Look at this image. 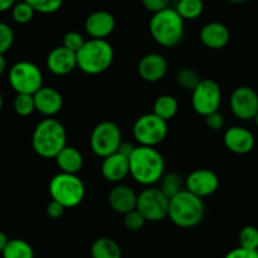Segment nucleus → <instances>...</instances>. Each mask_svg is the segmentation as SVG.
I'll return each mask as SVG.
<instances>
[{
    "instance_id": "49530a36",
    "label": "nucleus",
    "mask_w": 258,
    "mask_h": 258,
    "mask_svg": "<svg viewBox=\"0 0 258 258\" xmlns=\"http://www.w3.org/2000/svg\"><path fill=\"white\" fill-rule=\"evenodd\" d=\"M253 120H254V123H256V126H257V127H258V112H257V115L254 116V118H253Z\"/></svg>"
},
{
    "instance_id": "473e14b6",
    "label": "nucleus",
    "mask_w": 258,
    "mask_h": 258,
    "mask_svg": "<svg viewBox=\"0 0 258 258\" xmlns=\"http://www.w3.org/2000/svg\"><path fill=\"white\" fill-rule=\"evenodd\" d=\"M15 40L14 30L7 23L0 22V54H5L13 47Z\"/></svg>"
},
{
    "instance_id": "20e7f679",
    "label": "nucleus",
    "mask_w": 258,
    "mask_h": 258,
    "mask_svg": "<svg viewBox=\"0 0 258 258\" xmlns=\"http://www.w3.org/2000/svg\"><path fill=\"white\" fill-rule=\"evenodd\" d=\"M77 67L86 75L96 76L106 72L111 67L115 52L106 39L86 40L77 53Z\"/></svg>"
},
{
    "instance_id": "393cba45",
    "label": "nucleus",
    "mask_w": 258,
    "mask_h": 258,
    "mask_svg": "<svg viewBox=\"0 0 258 258\" xmlns=\"http://www.w3.org/2000/svg\"><path fill=\"white\" fill-rule=\"evenodd\" d=\"M3 258H34L33 247L24 239H10L8 246L2 252Z\"/></svg>"
},
{
    "instance_id": "c85d7f7f",
    "label": "nucleus",
    "mask_w": 258,
    "mask_h": 258,
    "mask_svg": "<svg viewBox=\"0 0 258 258\" xmlns=\"http://www.w3.org/2000/svg\"><path fill=\"white\" fill-rule=\"evenodd\" d=\"M13 106H14V111L17 112V115L22 116V117H27V116H30L35 111L34 97H33V95L19 93V95L15 96Z\"/></svg>"
},
{
    "instance_id": "4468645a",
    "label": "nucleus",
    "mask_w": 258,
    "mask_h": 258,
    "mask_svg": "<svg viewBox=\"0 0 258 258\" xmlns=\"http://www.w3.org/2000/svg\"><path fill=\"white\" fill-rule=\"evenodd\" d=\"M116 27L115 17L106 10H96L85 20V29L91 39H106Z\"/></svg>"
},
{
    "instance_id": "b1692460",
    "label": "nucleus",
    "mask_w": 258,
    "mask_h": 258,
    "mask_svg": "<svg viewBox=\"0 0 258 258\" xmlns=\"http://www.w3.org/2000/svg\"><path fill=\"white\" fill-rule=\"evenodd\" d=\"M179 103L174 96H159L154 102V113L163 120L169 121L178 113Z\"/></svg>"
},
{
    "instance_id": "f8f14e48",
    "label": "nucleus",
    "mask_w": 258,
    "mask_h": 258,
    "mask_svg": "<svg viewBox=\"0 0 258 258\" xmlns=\"http://www.w3.org/2000/svg\"><path fill=\"white\" fill-rule=\"evenodd\" d=\"M231 110L241 120H253L258 112V93L252 87L241 86L232 92Z\"/></svg>"
},
{
    "instance_id": "a211bd4d",
    "label": "nucleus",
    "mask_w": 258,
    "mask_h": 258,
    "mask_svg": "<svg viewBox=\"0 0 258 258\" xmlns=\"http://www.w3.org/2000/svg\"><path fill=\"white\" fill-rule=\"evenodd\" d=\"M108 204L116 213L125 216L136 209L138 194L130 186L118 184L111 189L110 194H108Z\"/></svg>"
},
{
    "instance_id": "f704fd0d",
    "label": "nucleus",
    "mask_w": 258,
    "mask_h": 258,
    "mask_svg": "<svg viewBox=\"0 0 258 258\" xmlns=\"http://www.w3.org/2000/svg\"><path fill=\"white\" fill-rule=\"evenodd\" d=\"M86 43V40L83 39L82 34L76 30H70L64 34L63 37V47H66L67 49L72 50V52L77 53L81 48L83 47V44Z\"/></svg>"
},
{
    "instance_id": "4be33fe9",
    "label": "nucleus",
    "mask_w": 258,
    "mask_h": 258,
    "mask_svg": "<svg viewBox=\"0 0 258 258\" xmlns=\"http://www.w3.org/2000/svg\"><path fill=\"white\" fill-rule=\"evenodd\" d=\"M55 163L60 169V173L77 174L83 166V156L73 146H66L57 156Z\"/></svg>"
},
{
    "instance_id": "58836bf2",
    "label": "nucleus",
    "mask_w": 258,
    "mask_h": 258,
    "mask_svg": "<svg viewBox=\"0 0 258 258\" xmlns=\"http://www.w3.org/2000/svg\"><path fill=\"white\" fill-rule=\"evenodd\" d=\"M45 211H47V216L49 217V218L58 219V218H60L63 214H64L66 208L62 206V204L58 203V202L52 201L48 203L47 209H45Z\"/></svg>"
},
{
    "instance_id": "dca6fc26",
    "label": "nucleus",
    "mask_w": 258,
    "mask_h": 258,
    "mask_svg": "<svg viewBox=\"0 0 258 258\" xmlns=\"http://www.w3.org/2000/svg\"><path fill=\"white\" fill-rule=\"evenodd\" d=\"M77 67V54L63 45L53 48L47 57V68L55 76H67Z\"/></svg>"
},
{
    "instance_id": "ddd939ff",
    "label": "nucleus",
    "mask_w": 258,
    "mask_h": 258,
    "mask_svg": "<svg viewBox=\"0 0 258 258\" xmlns=\"http://www.w3.org/2000/svg\"><path fill=\"white\" fill-rule=\"evenodd\" d=\"M219 188V178L209 169H197L185 179V189L199 198L209 197Z\"/></svg>"
},
{
    "instance_id": "423d86ee",
    "label": "nucleus",
    "mask_w": 258,
    "mask_h": 258,
    "mask_svg": "<svg viewBox=\"0 0 258 258\" xmlns=\"http://www.w3.org/2000/svg\"><path fill=\"white\" fill-rule=\"evenodd\" d=\"M49 194L52 201L62 204L66 209L75 208L82 203L86 188L77 174L58 173L50 179Z\"/></svg>"
},
{
    "instance_id": "bb28decb",
    "label": "nucleus",
    "mask_w": 258,
    "mask_h": 258,
    "mask_svg": "<svg viewBox=\"0 0 258 258\" xmlns=\"http://www.w3.org/2000/svg\"><path fill=\"white\" fill-rule=\"evenodd\" d=\"M184 186H185V181L183 183V179L180 178V175H178L176 173H168L164 174V176L160 180V190L168 197L169 199L174 198L176 194L180 193L181 190H184Z\"/></svg>"
},
{
    "instance_id": "c756f323",
    "label": "nucleus",
    "mask_w": 258,
    "mask_h": 258,
    "mask_svg": "<svg viewBox=\"0 0 258 258\" xmlns=\"http://www.w3.org/2000/svg\"><path fill=\"white\" fill-rule=\"evenodd\" d=\"M35 14V10L28 4L25 0L18 2L12 9V17L15 23L18 24H27L33 19Z\"/></svg>"
},
{
    "instance_id": "72a5a7b5",
    "label": "nucleus",
    "mask_w": 258,
    "mask_h": 258,
    "mask_svg": "<svg viewBox=\"0 0 258 258\" xmlns=\"http://www.w3.org/2000/svg\"><path fill=\"white\" fill-rule=\"evenodd\" d=\"M145 223L146 219L144 218V216L138 211V209H135V211L130 212V213L123 216V224H125V228L127 229V231H140V229L145 226Z\"/></svg>"
},
{
    "instance_id": "1a4fd4ad",
    "label": "nucleus",
    "mask_w": 258,
    "mask_h": 258,
    "mask_svg": "<svg viewBox=\"0 0 258 258\" xmlns=\"http://www.w3.org/2000/svg\"><path fill=\"white\" fill-rule=\"evenodd\" d=\"M121 143V130L112 121H102L96 125L90 138L91 149L96 155L102 159L117 153Z\"/></svg>"
},
{
    "instance_id": "2f4dec72",
    "label": "nucleus",
    "mask_w": 258,
    "mask_h": 258,
    "mask_svg": "<svg viewBox=\"0 0 258 258\" xmlns=\"http://www.w3.org/2000/svg\"><path fill=\"white\" fill-rule=\"evenodd\" d=\"M35 12L42 14H53L58 12L63 4V0H25Z\"/></svg>"
},
{
    "instance_id": "c9c22d12",
    "label": "nucleus",
    "mask_w": 258,
    "mask_h": 258,
    "mask_svg": "<svg viewBox=\"0 0 258 258\" xmlns=\"http://www.w3.org/2000/svg\"><path fill=\"white\" fill-rule=\"evenodd\" d=\"M206 123L207 126H208V128H211V130L219 131L223 128L224 118L223 116H222V113H219V111H217V112H213L211 113V115L207 116Z\"/></svg>"
},
{
    "instance_id": "0eeeda50",
    "label": "nucleus",
    "mask_w": 258,
    "mask_h": 258,
    "mask_svg": "<svg viewBox=\"0 0 258 258\" xmlns=\"http://www.w3.org/2000/svg\"><path fill=\"white\" fill-rule=\"evenodd\" d=\"M8 81L17 95H34L43 87V73L29 60H19L10 67Z\"/></svg>"
},
{
    "instance_id": "39448f33",
    "label": "nucleus",
    "mask_w": 258,
    "mask_h": 258,
    "mask_svg": "<svg viewBox=\"0 0 258 258\" xmlns=\"http://www.w3.org/2000/svg\"><path fill=\"white\" fill-rule=\"evenodd\" d=\"M206 212L203 201L186 189L176 194L169 202L168 217L180 228H193L202 222Z\"/></svg>"
},
{
    "instance_id": "2eb2a0df",
    "label": "nucleus",
    "mask_w": 258,
    "mask_h": 258,
    "mask_svg": "<svg viewBox=\"0 0 258 258\" xmlns=\"http://www.w3.org/2000/svg\"><path fill=\"white\" fill-rule=\"evenodd\" d=\"M223 141L231 153L244 155L253 150L254 136L248 128L242 126H232L224 133Z\"/></svg>"
},
{
    "instance_id": "9b49d317",
    "label": "nucleus",
    "mask_w": 258,
    "mask_h": 258,
    "mask_svg": "<svg viewBox=\"0 0 258 258\" xmlns=\"http://www.w3.org/2000/svg\"><path fill=\"white\" fill-rule=\"evenodd\" d=\"M222 103L221 86L214 80H202L191 92V106L198 115L207 117L217 112Z\"/></svg>"
},
{
    "instance_id": "4c0bfd02",
    "label": "nucleus",
    "mask_w": 258,
    "mask_h": 258,
    "mask_svg": "<svg viewBox=\"0 0 258 258\" xmlns=\"http://www.w3.org/2000/svg\"><path fill=\"white\" fill-rule=\"evenodd\" d=\"M224 258H258V251L237 247V248L229 251Z\"/></svg>"
},
{
    "instance_id": "c03bdc74",
    "label": "nucleus",
    "mask_w": 258,
    "mask_h": 258,
    "mask_svg": "<svg viewBox=\"0 0 258 258\" xmlns=\"http://www.w3.org/2000/svg\"><path fill=\"white\" fill-rule=\"evenodd\" d=\"M224 2L227 3H231V4H244V3H247L248 0H224Z\"/></svg>"
},
{
    "instance_id": "5701e85b",
    "label": "nucleus",
    "mask_w": 258,
    "mask_h": 258,
    "mask_svg": "<svg viewBox=\"0 0 258 258\" xmlns=\"http://www.w3.org/2000/svg\"><path fill=\"white\" fill-rule=\"evenodd\" d=\"M92 258H121L122 251L116 241L108 237H101L93 242L91 247Z\"/></svg>"
},
{
    "instance_id": "7c9ffc66",
    "label": "nucleus",
    "mask_w": 258,
    "mask_h": 258,
    "mask_svg": "<svg viewBox=\"0 0 258 258\" xmlns=\"http://www.w3.org/2000/svg\"><path fill=\"white\" fill-rule=\"evenodd\" d=\"M239 247L252 251H258V229L253 226H247L239 232Z\"/></svg>"
},
{
    "instance_id": "de8ad7c7",
    "label": "nucleus",
    "mask_w": 258,
    "mask_h": 258,
    "mask_svg": "<svg viewBox=\"0 0 258 258\" xmlns=\"http://www.w3.org/2000/svg\"><path fill=\"white\" fill-rule=\"evenodd\" d=\"M257 93H258V90H257Z\"/></svg>"
},
{
    "instance_id": "412c9836",
    "label": "nucleus",
    "mask_w": 258,
    "mask_h": 258,
    "mask_svg": "<svg viewBox=\"0 0 258 258\" xmlns=\"http://www.w3.org/2000/svg\"><path fill=\"white\" fill-rule=\"evenodd\" d=\"M199 37L202 43L209 49H222L229 43L231 33L223 23L211 22L202 28Z\"/></svg>"
},
{
    "instance_id": "e433bc0d",
    "label": "nucleus",
    "mask_w": 258,
    "mask_h": 258,
    "mask_svg": "<svg viewBox=\"0 0 258 258\" xmlns=\"http://www.w3.org/2000/svg\"><path fill=\"white\" fill-rule=\"evenodd\" d=\"M141 3H143V5L149 12H151L154 14V13H158L160 10L169 8L170 0H141Z\"/></svg>"
},
{
    "instance_id": "79ce46f5",
    "label": "nucleus",
    "mask_w": 258,
    "mask_h": 258,
    "mask_svg": "<svg viewBox=\"0 0 258 258\" xmlns=\"http://www.w3.org/2000/svg\"><path fill=\"white\" fill-rule=\"evenodd\" d=\"M10 239L8 238L7 234L4 233V232L0 231V252H3L5 249V247L8 246V243H9Z\"/></svg>"
},
{
    "instance_id": "6e6552de",
    "label": "nucleus",
    "mask_w": 258,
    "mask_h": 258,
    "mask_svg": "<svg viewBox=\"0 0 258 258\" xmlns=\"http://www.w3.org/2000/svg\"><path fill=\"white\" fill-rule=\"evenodd\" d=\"M133 134L141 146L155 148L163 143L168 135V121L160 118L154 112L145 113L135 121Z\"/></svg>"
},
{
    "instance_id": "ea45409f",
    "label": "nucleus",
    "mask_w": 258,
    "mask_h": 258,
    "mask_svg": "<svg viewBox=\"0 0 258 258\" xmlns=\"http://www.w3.org/2000/svg\"><path fill=\"white\" fill-rule=\"evenodd\" d=\"M135 148H136V146H134L133 144H130V143H123V141H122L117 151H118V153H120V154H122V155H125V156H127V158H130L131 154H133L134 150H135Z\"/></svg>"
},
{
    "instance_id": "37998d69",
    "label": "nucleus",
    "mask_w": 258,
    "mask_h": 258,
    "mask_svg": "<svg viewBox=\"0 0 258 258\" xmlns=\"http://www.w3.org/2000/svg\"><path fill=\"white\" fill-rule=\"evenodd\" d=\"M5 70H7V59L4 54H0V76L5 72Z\"/></svg>"
},
{
    "instance_id": "7ed1b4c3",
    "label": "nucleus",
    "mask_w": 258,
    "mask_h": 258,
    "mask_svg": "<svg viewBox=\"0 0 258 258\" xmlns=\"http://www.w3.org/2000/svg\"><path fill=\"white\" fill-rule=\"evenodd\" d=\"M149 30L159 45L174 48L180 44L184 38V19L175 9L166 8L154 13L149 23Z\"/></svg>"
},
{
    "instance_id": "f257e3e1",
    "label": "nucleus",
    "mask_w": 258,
    "mask_h": 258,
    "mask_svg": "<svg viewBox=\"0 0 258 258\" xmlns=\"http://www.w3.org/2000/svg\"><path fill=\"white\" fill-rule=\"evenodd\" d=\"M128 160L130 175L141 185L150 186L158 183L165 173V160L156 148L136 146Z\"/></svg>"
},
{
    "instance_id": "f3484780",
    "label": "nucleus",
    "mask_w": 258,
    "mask_h": 258,
    "mask_svg": "<svg viewBox=\"0 0 258 258\" xmlns=\"http://www.w3.org/2000/svg\"><path fill=\"white\" fill-rule=\"evenodd\" d=\"M138 72L146 82H159L168 72V62L161 54L149 53L144 55L139 62Z\"/></svg>"
},
{
    "instance_id": "a878e982",
    "label": "nucleus",
    "mask_w": 258,
    "mask_h": 258,
    "mask_svg": "<svg viewBox=\"0 0 258 258\" xmlns=\"http://www.w3.org/2000/svg\"><path fill=\"white\" fill-rule=\"evenodd\" d=\"M174 9L184 20H193L202 15L204 3L203 0H179Z\"/></svg>"
},
{
    "instance_id": "aec40b11",
    "label": "nucleus",
    "mask_w": 258,
    "mask_h": 258,
    "mask_svg": "<svg viewBox=\"0 0 258 258\" xmlns=\"http://www.w3.org/2000/svg\"><path fill=\"white\" fill-rule=\"evenodd\" d=\"M101 173L106 180L111 183H118L130 174V160L127 156L117 153L103 159L101 165Z\"/></svg>"
},
{
    "instance_id": "cd10ccee",
    "label": "nucleus",
    "mask_w": 258,
    "mask_h": 258,
    "mask_svg": "<svg viewBox=\"0 0 258 258\" xmlns=\"http://www.w3.org/2000/svg\"><path fill=\"white\" fill-rule=\"evenodd\" d=\"M176 82L185 91H191L193 92L198 87L199 83L202 82V78L196 70L190 67H184L179 70L178 73H176Z\"/></svg>"
},
{
    "instance_id": "9d476101",
    "label": "nucleus",
    "mask_w": 258,
    "mask_h": 258,
    "mask_svg": "<svg viewBox=\"0 0 258 258\" xmlns=\"http://www.w3.org/2000/svg\"><path fill=\"white\" fill-rule=\"evenodd\" d=\"M169 202L170 199L160 189L149 186L138 194L136 209L143 214L146 222H160L168 217Z\"/></svg>"
},
{
    "instance_id": "a19ab883",
    "label": "nucleus",
    "mask_w": 258,
    "mask_h": 258,
    "mask_svg": "<svg viewBox=\"0 0 258 258\" xmlns=\"http://www.w3.org/2000/svg\"><path fill=\"white\" fill-rule=\"evenodd\" d=\"M18 2H22V0H0V13L13 9V7H14Z\"/></svg>"
},
{
    "instance_id": "f03ea898",
    "label": "nucleus",
    "mask_w": 258,
    "mask_h": 258,
    "mask_svg": "<svg viewBox=\"0 0 258 258\" xmlns=\"http://www.w3.org/2000/svg\"><path fill=\"white\" fill-rule=\"evenodd\" d=\"M32 146L40 158L55 159V156L67 146L64 126L53 117L42 120L33 131Z\"/></svg>"
},
{
    "instance_id": "a18cd8bd",
    "label": "nucleus",
    "mask_w": 258,
    "mask_h": 258,
    "mask_svg": "<svg viewBox=\"0 0 258 258\" xmlns=\"http://www.w3.org/2000/svg\"><path fill=\"white\" fill-rule=\"evenodd\" d=\"M3 102H4V100H3V95H2V92H0V111H2V108H3Z\"/></svg>"
},
{
    "instance_id": "6ab92c4d",
    "label": "nucleus",
    "mask_w": 258,
    "mask_h": 258,
    "mask_svg": "<svg viewBox=\"0 0 258 258\" xmlns=\"http://www.w3.org/2000/svg\"><path fill=\"white\" fill-rule=\"evenodd\" d=\"M35 102V111L47 117L57 115L63 107V97L58 90L43 86L38 92L33 95Z\"/></svg>"
}]
</instances>
